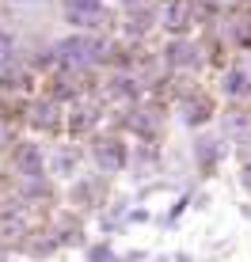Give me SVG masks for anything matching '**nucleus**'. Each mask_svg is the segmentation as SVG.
Listing matches in <instances>:
<instances>
[{
	"label": "nucleus",
	"mask_w": 251,
	"mask_h": 262,
	"mask_svg": "<svg viewBox=\"0 0 251 262\" xmlns=\"http://www.w3.org/2000/svg\"><path fill=\"white\" fill-rule=\"evenodd\" d=\"M95 53H99V42L84 38V34L57 42V61L61 65H88V61H95Z\"/></svg>",
	"instance_id": "1"
},
{
	"label": "nucleus",
	"mask_w": 251,
	"mask_h": 262,
	"mask_svg": "<svg viewBox=\"0 0 251 262\" xmlns=\"http://www.w3.org/2000/svg\"><path fill=\"white\" fill-rule=\"evenodd\" d=\"M99 15H103L99 0H73L69 4V19L73 23H88V19H99Z\"/></svg>",
	"instance_id": "2"
},
{
	"label": "nucleus",
	"mask_w": 251,
	"mask_h": 262,
	"mask_svg": "<svg viewBox=\"0 0 251 262\" xmlns=\"http://www.w3.org/2000/svg\"><path fill=\"white\" fill-rule=\"evenodd\" d=\"M8 57H12V38H8L4 31H0V65H4Z\"/></svg>",
	"instance_id": "3"
}]
</instances>
